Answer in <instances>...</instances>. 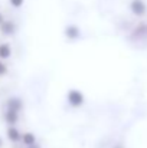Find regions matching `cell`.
<instances>
[{
	"mask_svg": "<svg viewBox=\"0 0 147 148\" xmlns=\"http://www.w3.org/2000/svg\"><path fill=\"white\" fill-rule=\"evenodd\" d=\"M6 73H7V66H6L4 62L0 60V76H3V75H6Z\"/></svg>",
	"mask_w": 147,
	"mask_h": 148,
	"instance_id": "cell-10",
	"label": "cell"
},
{
	"mask_svg": "<svg viewBox=\"0 0 147 148\" xmlns=\"http://www.w3.org/2000/svg\"><path fill=\"white\" fill-rule=\"evenodd\" d=\"M65 35H66V38H68L69 40H77V39L79 38V29H78L77 26H68Z\"/></svg>",
	"mask_w": 147,
	"mask_h": 148,
	"instance_id": "cell-7",
	"label": "cell"
},
{
	"mask_svg": "<svg viewBox=\"0 0 147 148\" xmlns=\"http://www.w3.org/2000/svg\"><path fill=\"white\" fill-rule=\"evenodd\" d=\"M12 56V48L9 43H0V59H9Z\"/></svg>",
	"mask_w": 147,
	"mask_h": 148,
	"instance_id": "cell-8",
	"label": "cell"
},
{
	"mask_svg": "<svg viewBox=\"0 0 147 148\" xmlns=\"http://www.w3.org/2000/svg\"><path fill=\"white\" fill-rule=\"evenodd\" d=\"M26 148H42V147H41V145L36 143V144H33V145H30V147H26Z\"/></svg>",
	"mask_w": 147,
	"mask_h": 148,
	"instance_id": "cell-12",
	"label": "cell"
},
{
	"mask_svg": "<svg viewBox=\"0 0 147 148\" xmlns=\"http://www.w3.org/2000/svg\"><path fill=\"white\" fill-rule=\"evenodd\" d=\"M22 132H20V130L16 127V125H10V127H7V131H6V137H7V140L10 141V143H14V144H17V143H22Z\"/></svg>",
	"mask_w": 147,
	"mask_h": 148,
	"instance_id": "cell-2",
	"label": "cell"
},
{
	"mask_svg": "<svg viewBox=\"0 0 147 148\" xmlns=\"http://www.w3.org/2000/svg\"><path fill=\"white\" fill-rule=\"evenodd\" d=\"M66 99H68V103L74 108H78L84 103V95L78 89H71L66 95Z\"/></svg>",
	"mask_w": 147,
	"mask_h": 148,
	"instance_id": "cell-1",
	"label": "cell"
},
{
	"mask_svg": "<svg viewBox=\"0 0 147 148\" xmlns=\"http://www.w3.org/2000/svg\"><path fill=\"white\" fill-rule=\"evenodd\" d=\"M0 32H1V35H4V36H12V35H14V32H16V25H14L12 20H3V22L0 23Z\"/></svg>",
	"mask_w": 147,
	"mask_h": 148,
	"instance_id": "cell-5",
	"label": "cell"
},
{
	"mask_svg": "<svg viewBox=\"0 0 147 148\" xmlns=\"http://www.w3.org/2000/svg\"><path fill=\"white\" fill-rule=\"evenodd\" d=\"M131 10H133L137 16H141V14L146 12V7H144V4H143L140 0H134V3L131 4Z\"/></svg>",
	"mask_w": 147,
	"mask_h": 148,
	"instance_id": "cell-9",
	"label": "cell"
},
{
	"mask_svg": "<svg viewBox=\"0 0 147 148\" xmlns=\"http://www.w3.org/2000/svg\"><path fill=\"white\" fill-rule=\"evenodd\" d=\"M10 4L13 7H20L23 4V0H10Z\"/></svg>",
	"mask_w": 147,
	"mask_h": 148,
	"instance_id": "cell-11",
	"label": "cell"
},
{
	"mask_svg": "<svg viewBox=\"0 0 147 148\" xmlns=\"http://www.w3.org/2000/svg\"><path fill=\"white\" fill-rule=\"evenodd\" d=\"M3 119H4V122H6L9 127H10V125H16V124L19 122V112L6 108L4 112H3Z\"/></svg>",
	"mask_w": 147,
	"mask_h": 148,
	"instance_id": "cell-4",
	"label": "cell"
},
{
	"mask_svg": "<svg viewBox=\"0 0 147 148\" xmlns=\"http://www.w3.org/2000/svg\"><path fill=\"white\" fill-rule=\"evenodd\" d=\"M6 108L12 109V111H16V112H20L23 109V101L19 97H10L6 101Z\"/></svg>",
	"mask_w": 147,
	"mask_h": 148,
	"instance_id": "cell-3",
	"label": "cell"
},
{
	"mask_svg": "<svg viewBox=\"0 0 147 148\" xmlns=\"http://www.w3.org/2000/svg\"><path fill=\"white\" fill-rule=\"evenodd\" d=\"M3 22V16H1V13H0V23Z\"/></svg>",
	"mask_w": 147,
	"mask_h": 148,
	"instance_id": "cell-13",
	"label": "cell"
},
{
	"mask_svg": "<svg viewBox=\"0 0 147 148\" xmlns=\"http://www.w3.org/2000/svg\"><path fill=\"white\" fill-rule=\"evenodd\" d=\"M1 145H3V140L0 138V147H1Z\"/></svg>",
	"mask_w": 147,
	"mask_h": 148,
	"instance_id": "cell-14",
	"label": "cell"
},
{
	"mask_svg": "<svg viewBox=\"0 0 147 148\" xmlns=\"http://www.w3.org/2000/svg\"><path fill=\"white\" fill-rule=\"evenodd\" d=\"M22 144L25 147H30V145L36 144V135L33 132H25L22 135Z\"/></svg>",
	"mask_w": 147,
	"mask_h": 148,
	"instance_id": "cell-6",
	"label": "cell"
}]
</instances>
